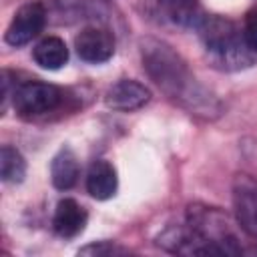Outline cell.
<instances>
[{
    "label": "cell",
    "instance_id": "12",
    "mask_svg": "<svg viewBox=\"0 0 257 257\" xmlns=\"http://www.w3.org/2000/svg\"><path fill=\"white\" fill-rule=\"evenodd\" d=\"M161 8L165 10V14L169 16V20L177 26L183 28H199V24L203 22V18L207 14H203L199 0H159Z\"/></svg>",
    "mask_w": 257,
    "mask_h": 257
},
{
    "label": "cell",
    "instance_id": "4",
    "mask_svg": "<svg viewBox=\"0 0 257 257\" xmlns=\"http://www.w3.org/2000/svg\"><path fill=\"white\" fill-rule=\"evenodd\" d=\"M64 94L58 86L40 82V80H28L16 86L12 104L18 116L22 118H36L52 112L54 108L60 106Z\"/></svg>",
    "mask_w": 257,
    "mask_h": 257
},
{
    "label": "cell",
    "instance_id": "14",
    "mask_svg": "<svg viewBox=\"0 0 257 257\" xmlns=\"http://www.w3.org/2000/svg\"><path fill=\"white\" fill-rule=\"evenodd\" d=\"M0 177L4 183H22L26 177V161L18 149L4 145L0 149Z\"/></svg>",
    "mask_w": 257,
    "mask_h": 257
},
{
    "label": "cell",
    "instance_id": "15",
    "mask_svg": "<svg viewBox=\"0 0 257 257\" xmlns=\"http://www.w3.org/2000/svg\"><path fill=\"white\" fill-rule=\"evenodd\" d=\"M128 249L114 245L110 241H98V243H90L86 247H82L78 251V255H92V257H114V255H126Z\"/></svg>",
    "mask_w": 257,
    "mask_h": 257
},
{
    "label": "cell",
    "instance_id": "2",
    "mask_svg": "<svg viewBox=\"0 0 257 257\" xmlns=\"http://www.w3.org/2000/svg\"><path fill=\"white\" fill-rule=\"evenodd\" d=\"M143 68L151 80L177 104L187 108L191 114L213 118L219 114V100L195 78L183 56L165 40L145 38L141 40Z\"/></svg>",
    "mask_w": 257,
    "mask_h": 257
},
{
    "label": "cell",
    "instance_id": "3",
    "mask_svg": "<svg viewBox=\"0 0 257 257\" xmlns=\"http://www.w3.org/2000/svg\"><path fill=\"white\" fill-rule=\"evenodd\" d=\"M207 56L223 70H239L253 62V52L247 48L243 30L229 18L205 16L197 28Z\"/></svg>",
    "mask_w": 257,
    "mask_h": 257
},
{
    "label": "cell",
    "instance_id": "6",
    "mask_svg": "<svg viewBox=\"0 0 257 257\" xmlns=\"http://www.w3.org/2000/svg\"><path fill=\"white\" fill-rule=\"evenodd\" d=\"M44 24H46L44 6L38 4V2L24 4L12 16V20H10L8 28H6L4 40L10 46H24V44H28L32 38H36L42 32Z\"/></svg>",
    "mask_w": 257,
    "mask_h": 257
},
{
    "label": "cell",
    "instance_id": "8",
    "mask_svg": "<svg viewBox=\"0 0 257 257\" xmlns=\"http://www.w3.org/2000/svg\"><path fill=\"white\" fill-rule=\"evenodd\" d=\"M149 100H151V90L145 84H141L139 80H133V78L116 80L104 92L106 106L114 108V110H124V112L139 110Z\"/></svg>",
    "mask_w": 257,
    "mask_h": 257
},
{
    "label": "cell",
    "instance_id": "11",
    "mask_svg": "<svg viewBox=\"0 0 257 257\" xmlns=\"http://www.w3.org/2000/svg\"><path fill=\"white\" fill-rule=\"evenodd\" d=\"M78 175H80V165H78L76 155L68 147L60 149L54 155L52 163H50V179H52V185L58 191H68V189H72L76 185Z\"/></svg>",
    "mask_w": 257,
    "mask_h": 257
},
{
    "label": "cell",
    "instance_id": "10",
    "mask_svg": "<svg viewBox=\"0 0 257 257\" xmlns=\"http://www.w3.org/2000/svg\"><path fill=\"white\" fill-rule=\"evenodd\" d=\"M118 189V177H116V169L108 163V161H94L88 167L86 173V191L90 197H94L96 201H106L110 197L116 195Z\"/></svg>",
    "mask_w": 257,
    "mask_h": 257
},
{
    "label": "cell",
    "instance_id": "5",
    "mask_svg": "<svg viewBox=\"0 0 257 257\" xmlns=\"http://www.w3.org/2000/svg\"><path fill=\"white\" fill-rule=\"evenodd\" d=\"M231 197L239 229L257 241V179L245 173L235 175Z\"/></svg>",
    "mask_w": 257,
    "mask_h": 257
},
{
    "label": "cell",
    "instance_id": "9",
    "mask_svg": "<svg viewBox=\"0 0 257 257\" xmlns=\"http://www.w3.org/2000/svg\"><path fill=\"white\" fill-rule=\"evenodd\" d=\"M86 221H88V215L82 205H78L74 199H60L54 209L52 229L56 231V235L64 239H72L84 231Z\"/></svg>",
    "mask_w": 257,
    "mask_h": 257
},
{
    "label": "cell",
    "instance_id": "7",
    "mask_svg": "<svg viewBox=\"0 0 257 257\" xmlns=\"http://www.w3.org/2000/svg\"><path fill=\"white\" fill-rule=\"evenodd\" d=\"M74 50L78 58L84 62H106L114 54V36L104 28L86 26L74 36Z\"/></svg>",
    "mask_w": 257,
    "mask_h": 257
},
{
    "label": "cell",
    "instance_id": "13",
    "mask_svg": "<svg viewBox=\"0 0 257 257\" xmlns=\"http://www.w3.org/2000/svg\"><path fill=\"white\" fill-rule=\"evenodd\" d=\"M32 56H34V62L38 66H42L46 70H58L68 60V48H66V42L62 38L46 36L34 46Z\"/></svg>",
    "mask_w": 257,
    "mask_h": 257
},
{
    "label": "cell",
    "instance_id": "1",
    "mask_svg": "<svg viewBox=\"0 0 257 257\" xmlns=\"http://www.w3.org/2000/svg\"><path fill=\"white\" fill-rule=\"evenodd\" d=\"M157 243L179 255H241L243 247L231 219L217 207L189 205L183 223L167 225Z\"/></svg>",
    "mask_w": 257,
    "mask_h": 257
},
{
    "label": "cell",
    "instance_id": "16",
    "mask_svg": "<svg viewBox=\"0 0 257 257\" xmlns=\"http://www.w3.org/2000/svg\"><path fill=\"white\" fill-rule=\"evenodd\" d=\"M243 38H245V44L247 48L257 54V6H253L247 14H245V20H243Z\"/></svg>",
    "mask_w": 257,
    "mask_h": 257
}]
</instances>
